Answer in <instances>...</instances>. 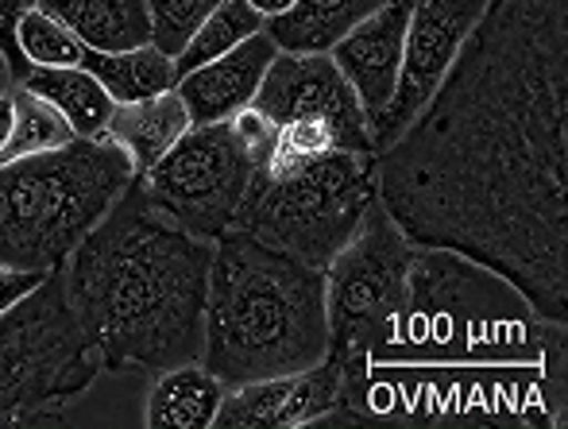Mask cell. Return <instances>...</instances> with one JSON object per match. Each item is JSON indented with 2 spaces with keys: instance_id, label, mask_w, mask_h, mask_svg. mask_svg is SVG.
Wrapping results in <instances>:
<instances>
[{
  "instance_id": "obj_1",
  "label": "cell",
  "mask_w": 568,
  "mask_h": 429,
  "mask_svg": "<svg viewBox=\"0 0 568 429\" xmlns=\"http://www.w3.org/2000/svg\"><path fill=\"white\" fill-rule=\"evenodd\" d=\"M568 0H487L437 93L375 155L395 225L568 321Z\"/></svg>"
},
{
  "instance_id": "obj_2",
  "label": "cell",
  "mask_w": 568,
  "mask_h": 429,
  "mask_svg": "<svg viewBox=\"0 0 568 429\" xmlns=\"http://www.w3.org/2000/svg\"><path fill=\"white\" fill-rule=\"evenodd\" d=\"M213 244L155 210L140 182L62 264L78 325L105 371L155 376L202 360Z\"/></svg>"
},
{
  "instance_id": "obj_3",
  "label": "cell",
  "mask_w": 568,
  "mask_h": 429,
  "mask_svg": "<svg viewBox=\"0 0 568 429\" xmlns=\"http://www.w3.org/2000/svg\"><path fill=\"white\" fill-rule=\"evenodd\" d=\"M329 356L325 272L232 228L213 244L202 364L225 387L310 371Z\"/></svg>"
},
{
  "instance_id": "obj_4",
  "label": "cell",
  "mask_w": 568,
  "mask_h": 429,
  "mask_svg": "<svg viewBox=\"0 0 568 429\" xmlns=\"http://www.w3.org/2000/svg\"><path fill=\"white\" fill-rule=\"evenodd\" d=\"M387 364H565V325L538 317L491 267L418 244Z\"/></svg>"
},
{
  "instance_id": "obj_5",
  "label": "cell",
  "mask_w": 568,
  "mask_h": 429,
  "mask_svg": "<svg viewBox=\"0 0 568 429\" xmlns=\"http://www.w3.org/2000/svg\"><path fill=\"white\" fill-rule=\"evenodd\" d=\"M314 426H565V364H367Z\"/></svg>"
},
{
  "instance_id": "obj_6",
  "label": "cell",
  "mask_w": 568,
  "mask_h": 429,
  "mask_svg": "<svg viewBox=\"0 0 568 429\" xmlns=\"http://www.w3.org/2000/svg\"><path fill=\"white\" fill-rule=\"evenodd\" d=\"M132 182V159L113 140H70L0 163V264L62 272Z\"/></svg>"
},
{
  "instance_id": "obj_7",
  "label": "cell",
  "mask_w": 568,
  "mask_h": 429,
  "mask_svg": "<svg viewBox=\"0 0 568 429\" xmlns=\"http://www.w3.org/2000/svg\"><path fill=\"white\" fill-rule=\"evenodd\" d=\"M375 197V155L359 151H329L291 166H260L236 228L325 272Z\"/></svg>"
},
{
  "instance_id": "obj_8",
  "label": "cell",
  "mask_w": 568,
  "mask_h": 429,
  "mask_svg": "<svg viewBox=\"0 0 568 429\" xmlns=\"http://www.w3.org/2000/svg\"><path fill=\"white\" fill-rule=\"evenodd\" d=\"M101 371L98 348L67 302L62 272L0 314V429L51 422Z\"/></svg>"
},
{
  "instance_id": "obj_9",
  "label": "cell",
  "mask_w": 568,
  "mask_h": 429,
  "mask_svg": "<svg viewBox=\"0 0 568 429\" xmlns=\"http://www.w3.org/2000/svg\"><path fill=\"white\" fill-rule=\"evenodd\" d=\"M418 244L395 225L375 197L344 248L325 267L329 356L344 376L387 364L410 294V264Z\"/></svg>"
},
{
  "instance_id": "obj_10",
  "label": "cell",
  "mask_w": 568,
  "mask_h": 429,
  "mask_svg": "<svg viewBox=\"0 0 568 429\" xmlns=\"http://www.w3.org/2000/svg\"><path fill=\"white\" fill-rule=\"evenodd\" d=\"M255 178V155L240 132L225 124L190 129L174 143L148 174H140V186L148 202L179 228H186L197 241L217 244L232 233L240 210L247 202V190Z\"/></svg>"
},
{
  "instance_id": "obj_11",
  "label": "cell",
  "mask_w": 568,
  "mask_h": 429,
  "mask_svg": "<svg viewBox=\"0 0 568 429\" xmlns=\"http://www.w3.org/2000/svg\"><path fill=\"white\" fill-rule=\"evenodd\" d=\"M487 0H410V20H406L403 43V70L390 105L372 124V151L379 155L406 132V124L426 109V101L437 93L442 78L449 74L456 51L471 28L484 16Z\"/></svg>"
},
{
  "instance_id": "obj_12",
  "label": "cell",
  "mask_w": 568,
  "mask_h": 429,
  "mask_svg": "<svg viewBox=\"0 0 568 429\" xmlns=\"http://www.w3.org/2000/svg\"><path fill=\"white\" fill-rule=\"evenodd\" d=\"M252 105L260 109L275 129L291 121H322L333 129L341 151L375 155L372 124H367L364 105H359V98L352 93V85L344 82V74L329 54L278 51Z\"/></svg>"
},
{
  "instance_id": "obj_13",
  "label": "cell",
  "mask_w": 568,
  "mask_h": 429,
  "mask_svg": "<svg viewBox=\"0 0 568 429\" xmlns=\"http://www.w3.org/2000/svg\"><path fill=\"white\" fill-rule=\"evenodd\" d=\"M344 371L333 356L298 376L229 387L213 429H306L341 407Z\"/></svg>"
},
{
  "instance_id": "obj_14",
  "label": "cell",
  "mask_w": 568,
  "mask_h": 429,
  "mask_svg": "<svg viewBox=\"0 0 568 429\" xmlns=\"http://www.w3.org/2000/svg\"><path fill=\"white\" fill-rule=\"evenodd\" d=\"M406 20H410V0H387L372 16L348 28L337 43L329 47V59L337 62L344 82L359 98L367 113V124L383 116L398 85L403 70V43H406Z\"/></svg>"
},
{
  "instance_id": "obj_15",
  "label": "cell",
  "mask_w": 568,
  "mask_h": 429,
  "mask_svg": "<svg viewBox=\"0 0 568 429\" xmlns=\"http://www.w3.org/2000/svg\"><path fill=\"white\" fill-rule=\"evenodd\" d=\"M275 54H278V47L271 43L267 31H260V35L244 39L236 51L221 54V59L205 62V67H197V70H186V74L174 82V93H179L182 105H186L194 129L225 124L236 113H244L255 101V93H260Z\"/></svg>"
},
{
  "instance_id": "obj_16",
  "label": "cell",
  "mask_w": 568,
  "mask_h": 429,
  "mask_svg": "<svg viewBox=\"0 0 568 429\" xmlns=\"http://www.w3.org/2000/svg\"><path fill=\"white\" fill-rule=\"evenodd\" d=\"M229 387L202 360L155 371L143 399V426L151 429H213Z\"/></svg>"
},
{
  "instance_id": "obj_17",
  "label": "cell",
  "mask_w": 568,
  "mask_h": 429,
  "mask_svg": "<svg viewBox=\"0 0 568 429\" xmlns=\"http://www.w3.org/2000/svg\"><path fill=\"white\" fill-rule=\"evenodd\" d=\"M190 129H194V121H190L182 98L174 90H166V93H159V98L116 105L113 116H109L105 140H113L116 147L128 151V159H132V166H135V178H140V174H148Z\"/></svg>"
},
{
  "instance_id": "obj_18",
  "label": "cell",
  "mask_w": 568,
  "mask_h": 429,
  "mask_svg": "<svg viewBox=\"0 0 568 429\" xmlns=\"http://www.w3.org/2000/svg\"><path fill=\"white\" fill-rule=\"evenodd\" d=\"M59 16L90 51L116 54L151 43V16L143 0H36Z\"/></svg>"
},
{
  "instance_id": "obj_19",
  "label": "cell",
  "mask_w": 568,
  "mask_h": 429,
  "mask_svg": "<svg viewBox=\"0 0 568 429\" xmlns=\"http://www.w3.org/2000/svg\"><path fill=\"white\" fill-rule=\"evenodd\" d=\"M20 85L28 93H36V98H43L47 105L59 109L78 140H105L109 116H113L116 101L109 98V90L85 67L31 70Z\"/></svg>"
},
{
  "instance_id": "obj_20",
  "label": "cell",
  "mask_w": 568,
  "mask_h": 429,
  "mask_svg": "<svg viewBox=\"0 0 568 429\" xmlns=\"http://www.w3.org/2000/svg\"><path fill=\"white\" fill-rule=\"evenodd\" d=\"M387 0H298L294 12L267 20V35L278 51L291 54H325L348 28L383 8Z\"/></svg>"
},
{
  "instance_id": "obj_21",
  "label": "cell",
  "mask_w": 568,
  "mask_h": 429,
  "mask_svg": "<svg viewBox=\"0 0 568 429\" xmlns=\"http://www.w3.org/2000/svg\"><path fill=\"white\" fill-rule=\"evenodd\" d=\"M82 67L98 78L109 90V98L116 105H132V101H148L159 93L174 90L179 74H174V59L163 54L155 43L132 47V51H116V54H101V51H85Z\"/></svg>"
},
{
  "instance_id": "obj_22",
  "label": "cell",
  "mask_w": 568,
  "mask_h": 429,
  "mask_svg": "<svg viewBox=\"0 0 568 429\" xmlns=\"http://www.w3.org/2000/svg\"><path fill=\"white\" fill-rule=\"evenodd\" d=\"M263 28H267V20L247 0H225V4H217L197 23V31L186 39V47L174 54V74L182 78L186 70H197L205 62L221 59V54L236 51L244 39L260 35Z\"/></svg>"
},
{
  "instance_id": "obj_23",
  "label": "cell",
  "mask_w": 568,
  "mask_h": 429,
  "mask_svg": "<svg viewBox=\"0 0 568 429\" xmlns=\"http://www.w3.org/2000/svg\"><path fill=\"white\" fill-rule=\"evenodd\" d=\"M16 51L28 62V70H62V67H82L90 47L47 8L31 0L20 16H16Z\"/></svg>"
},
{
  "instance_id": "obj_24",
  "label": "cell",
  "mask_w": 568,
  "mask_h": 429,
  "mask_svg": "<svg viewBox=\"0 0 568 429\" xmlns=\"http://www.w3.org/2000/svg\"><path fill=\"white\" fill-rule=\"evenodd\" d=\"M16 98V121H12V136L0 147V163H12V159L23 155H39V151H54L67 147L74 136V129L67 124V116L59 113L54 105H47L43 98L28 93L23 85L12 90Z\"/></svg>"
},
{
  "instance_id": "obj_25",
  "label": "cell",
  "mask_w": 568,
  "mask_h": 429,
  "mask_svg": "<svg viewBox=\"0 0 568 429\" xmlns=\"http://www.w3.org/2000/svg\"><path fill=\"white\" fill-rule=\"evenodd\" d=\"M143 4H148L151 16V43L174 59L197 31V23L225 0H143Z\"/></svg>"
},
{
  "instance_id": "obj_26",
  "label": "cell",
  "mask_w": 568,
  "mask_h": 429,
  "mask_svg": "<svg viewBox=\"0 0 568 429\" xmlns=\"http://www.w3.org/2000/svg\"><path fill=\"white\" fill-rule=\"evenodd\" d=\"M43 279H47V272H23V267H4V264H0V314H4V309H12L20 298H28V294L36 290Z\"/></svg>"
},
{
  "instance_id": "obj_27",
  "label": "cell",
  "mask_w": 568,
  "mask_h": 429,
  "mask_svg": "<svg viewBox=\"0 0 568 429\" xmlns=\"http://www.w3.org/2000/svg\"><path fill=\"white\" fill-rule=\"evenodd\" d=\"M247 4H252L263 20H278V16L294 12V4H298V0H247Z\"/></svg>"
},
{
  "instance_id": "obj_28",
  "label": "cell",
  "mask_w": 568,
  "mask_h": 429,
  "mask_svg": "<svg viewBox=\"0 0 568 429\" xmlns=\"http://www.w3.org/2000/svg\"><path fill=\"white\" fill-rule=\"evenodd\" d=\"M16 90V74H12V62H8V54L0 51V98L4 93H12Z\"/></svg>"
},
{
  "instance_id": "obj_29",
  "label": "cell",
  "mask_w": 568,
  "mask_h": 429,
  "mask_svg": "<svg viewBox=\"0 0 568 429\" xmlns=\"http://www.w3.org/2000/svg\"><path fill=\"white\" fill-rule=\"evenodd\" d=\"M0 147H4V143H0Z\"/></svg>"
}]
</instances>
